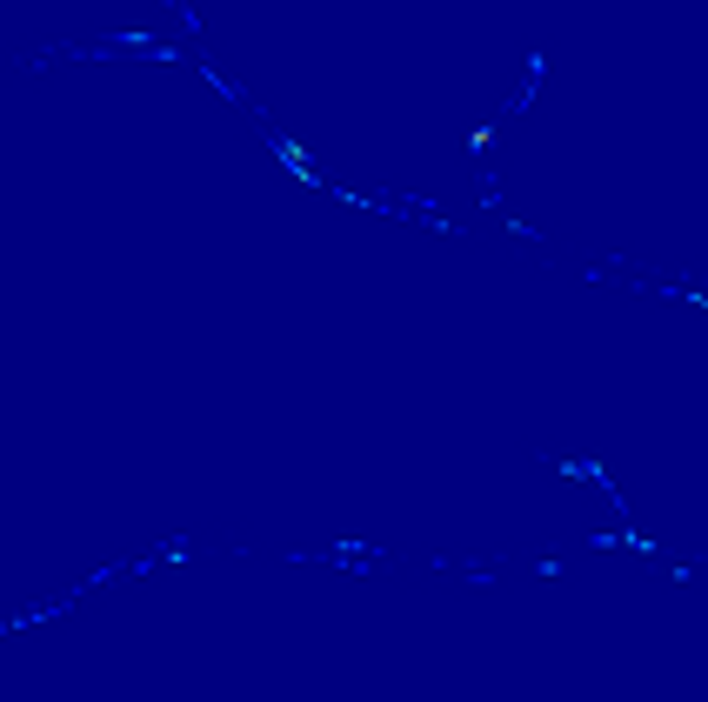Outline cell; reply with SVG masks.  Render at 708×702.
Segmentation results:
<instances>
[{
	"label": "cell",
	"instance_id": "1",
	"mask_svg": "<svg viewBox=\"0 0 708 702\" xmlns=\"http://www.w3.org/2000/svg\"><path fill=\"white\" fill-rule=\"evenodd\" d=\"M274 148H281V161H287V168H294V174H301V181H308V187H315V181H321V174H315V168H308V154H301V148H294V141H274Z\"/></svg>",
	"mask_w": 708,
	"mask_h": 702
}]
</instances>
